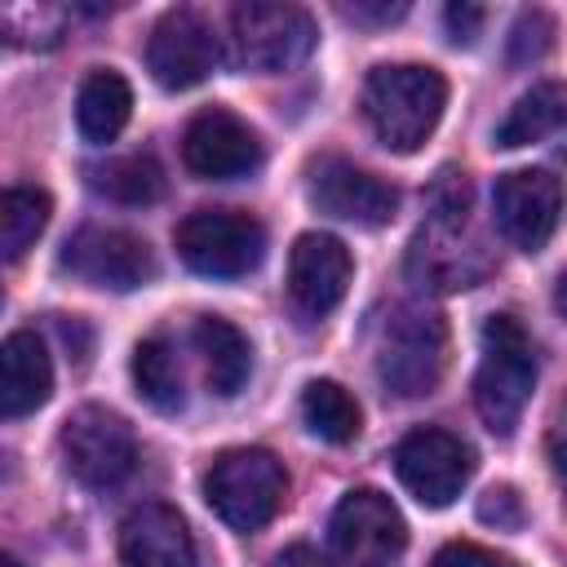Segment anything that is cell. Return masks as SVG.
Returning <instances> with one entry per match:
<instances>
[{
	"instance_id": "obj_1",
	"label": "cell",
	"mask_w": 567,
	"mask_h": 567,
	"mask_svg": "<svg viewBox=\"0 0 567 567\" xmlns=\"http://www.w3.org/2000/svg\"><path fill=\"white\" fill-rule=\"evenodd\" d=\"M447 106V80L421 62H385L363 80V115L377 142L394 155H412L439 128Z\"/></svg>"
},
{
	"instance_id": "obj_2",
	"label": "cell",
	"mask_w": 567,
	"mask_h": 567,
	"mask_svg": "<svg viewBox=\"0 0 567 567\" xmlns=\"http://www.w3.org/2000/svg\"><path fill=\"white\" fill-rule=\"evenodd\" d=\"M536 390V354L514 315H492L483 323V359L474 372V408L496 439H509Z\"/></svg>"
},
{
	"instance_id": "obj_3",
	"label": "cell",
	"mask_w": 567,
	"mask_h": 567,
	"mask_svg": "<svg viewBox=\"0 0 567 567\" xmlns=\"http://www.w3.org/2000/svg\"><path fill=\"white\" fill-rule=\"evenodd\" d=\"M284 496H288L284 461L266 447H230L204 474L208 509L235 532L266 527L284 509Z\"/></svg>"
},
{
	"instance_id": "obj_4",
	"label": "cell",
	"mask_w": 567,
	"mask_h": 567,
	"mask_svg": "<svg viewBox=\"0 0 567 567\" xmlns=\"http://www.w3.org/2000/svg\"><path fill=\"white\" fill-rule=\"evenodd\" d=\"M447 368V328L425 306H403L385 319L377 346V377L399 399H421Z\"/></svg>"
},
{
	"instance_id": "obj_5",
	"label": "cell",
	"mask_w": 567,
	"mask_h": 567,
	"mask_svg": "<svg viewBox=\"0 0 567 567\" xmlns=\"http://www.w3.org/2000/svg\"><path fill=\"white\" fill-rule=\"evenodd\" d=\"M177 257L208 279H239L261 266L266 257V230L257 217L239 208H195L173 230Z\"/></svg>"
},
{
	"instance_id": "obj_6",
	"label": "cell",
	"mask_w": 567,
	"mask_h": 567,
	"mask_svg": "<svg viewBox=\"0 0 567 567\" xmlns=\"http://www.w3.org/2000/svg\"><path fill=\"white\" fill-rule=\"evenodd\" d=\"M230 31H235V58L261 75L292 71L315 49V18L301 4L248 0L230 13Z\"/></svg>"
},
{
	"instance_id": "obj_7",
	"label": "cell",
	"mask_w": 567,
	"mask_h": 567,
	"mask_svg": "<svg viewBox=\"0 0 567 567\" xmlns=\"http://www.w3.org/2000/svg\"><path fill=\"white\" fill-rule=\"evenodd\" d=\"M328 545L337 567H385L408 545V523L399 505L377 487H354L341 496L328 523Z\"/></svg>"
},
{
	"instance_id": "obj_8",
	"label": "cell",
	"mask_w": 567,
	"mask_h": 567,
	"mask_svg": "<svg viewBox=\"0 0 567 567\" xmlns=\"http://www.w3.org/2000/svg\"><path fill=\"white\" fill-rule=\"evenodd\" d=\"M58 452L62 465L75 483L84 487H115L120 478H128L133 461H137V443L124 416H115L111 408H75L62 421L58 434Z\"/></svg>"
},
{
	"instance_id": "obj_9",
	"label": "cell",
	"mask_w": 567,
	"mask_h": 567,
	"mask_svg": "<svg viewBox=\"0 0 567 567\" xmlns=\"http://www.w3.org/2000/svg\"><path fill=\"white\" fill-rule=\"evenodd\" d=\"M58 266L89 284V288H111V292H133L155 275V257L146 239L120 226H84L66 239Z\"/></svg>"
},
{
	"instance_id": "obj_10",
	"label": "cell",
	"mask_w": 567,
	"mask_h": 567,
	"mask_svg": "<svg viewBox=\"0 0 567 567\" xmlns=\"http://www.w3.org/2000/svg\"><path fill=\"white\" fill-rule=\"evenodd\" d=\"M394 474H399V483H403L421 505L443 509V505H452V501L461 496V487L470 483V474H474V452H470L456 434L425 425V430H412V434L399 439V447H394Z\"/></svg>"
},
{
	"instance_id": "obj_11",
	"label": "cell",
	"mask_w": 567,
	"mask_h": 567,
	"mask_svg": "<svg viewBox=\"0 0 567 567\" xmlns=\"http://www.w3.org/2000/svg\"><path fill=\"white\" fill-rule=\"evenodd\" d=\"M492 213L501 235L518 248V252H540L563 217V186L554 173L545 168H514L501 173L492 186Z\"/></svg>"
},
{
	"instance_id": "obj_12",
	"label": "cell",
	"mask_w": 567,
	"mask_h": 567,
	"mask_svg": "<svg viewBox=\"0 0 567 567\" xmlns=\"http://www.w3.org/2000/svg\"><path fill=\"white\" fill-rule=\"evenodd\" d=\"M306 195L319 213L350 221V226H385L399 213V190L390 182H381L377 173L341 159V155H323L310 164L306 173Z\"/></svg>"
},
{
	"instance_id": "obj_13",
	"label": "cell",
	"mask_w": 567,
	"mask_h": 567,
	"mask_svg": "<svg viewBox=\"0 0 567 567\" xmlns=\"http://www.w3.org/2000/svg\"><path fill=\"white\" fill-rule=\"evenodd\" d=\"M217 62H221L217 31L195 9H168L146 40V66H151L155 84L173 89V93L204 84Z\"/></svg>"
},
{
	"instance_id": "obj_14",
	"label": "cell",
	"mask_w": 567,
	"mask_h": 567,
	"mask_svg": "<svg viewBox=\"0 0 567 567\" xmlns=\"http://www.w3.org/2000/svg\"><path fill=\"white\" fill-rule=\"evenodd\" d=\"M182 159L195 177H208V182L248 177L261 164V137L235 111L204 106L199 115H190L182 133Z\"/></svg>"
},
{
	"instance_id": "obj_15",
	"label": "cell",
	"mask_w": 567,
	"mask_h": 567,
	"mask_svg": "<svg viewBox=\"0 0 567 567\" xmlns=\"http://www.w3.org/2000/svg\"><path fill=\"white\" fill-rule=\"evenodd\" d=\"M350 275H354V261L346 252V244L337 235H319V230H306L297 235L292 252H288V297H292V310L301 319H323L341 306L346 288H350Z\"/></svg>"
},
{
	"instance_id": "obj_16",
	"label": "cell",
	"mask_w": 567,
	"mask_h": 567,
	"mask_svg": "<svg viewBox=\"0 0 567 567\" xmlns=\"http://www.w3.org/2000/svg\"><path fill=\"white\" fill-rule=\"evenodd\" d=\"M124 567H199L195 536L173 505H142L120 527Z\"/></svg>"
},
{
	"instance_id": "obj_17",
	"label": "cell",
	"mask_w": 567,
	"mask_h": 567,
	"mask_svg": "<svg viewBox=\"0 0 567 567\" xmlns=\"http://www.w3.org/2000/svg\"><path fill=\"white\" fill-rule=\"evenodd\" d=\"M53 394V363L35 332L18 328L0 346V412L9 421L35 412Z\"/></svg>"
},
{
	"instance_id": "obj_18",
	"label": "cell",
	"mask_w": 567,
	"mask_h": 567,
	"mask_svg": "<svg viewBox=\"0 0 567 567\" xmlns=\"http://www.w3.org/2000/svg\"><path fill=\"white\" fill-rule=\"evenodd\" d=\"M128 111H133V89L120 71H89L80 80V93H75V128L84 142L93 146H106L120 137V128L128 124Z\"/></svg>"
},
{
	"instance_id": "obj_19",
	"label": "cell",
	"mask_w": 567,
	"mask_h": 567,
	"mask_svg": "<svg viewBox=\"0 0 567 567\" xmlns=\"http://www.w3.org/2000/svg\"><path fill=\"white\" fill-rule=\"evenodd\" d=\"M195 346L204 354V377H208V390L230 399L244 390L248 372H252V350H248V337L221 319V315H204L195 323Z\"/></svg>"
},
{
	"instance_id": "obj_20",
	"label": "cell",
	"mask_w": 567,
	"mask_h": 567,
	"mask_svg": "<svg viewBox=\"0 0 567 567\" xmlns=\"http://www.w3.org/2000/svg\"><path fill=\"white\" fill-rule=\"evenodd\" d=\"M558 128H567V84L563 80H540L505 111V120L496 124V146L514 151V146L540 142Z\"/></svg>"
},
{
	"instance_id": "obj_21",
	"label": "cell",
	"mask_w": 567,
	"mask_h": 567,
	"mask_svg": "<svg viewBox=\"0 0 567 567\" xmlns=\"http://www.w3.org/2000/svg\"><path fill=\"white\" fill-rule=\"evenodd\" d=\"M133 385L155 412H177L186 403L182 363H177V350L168 337H146L133 350Z\"/></svg>"
},
{
	"instance_id": "obj_22",
	"label": "cell",
	"mask_w": 567,
	"mask_h": 567,
	"mask_svg": "<svg viewBox=\"0 0 567 567\" xmlns=\"http://www.w3.org/2000/svg\"><path fill=\"white\" fill-rule=\"evenodd\" d=\"M93 190L115 204H155L164 195V168L155 155L133 151V155H120L93 168Z\"/></svg>"
},
{
	"instance_id": "obj_23",
	"label": "cell",
	"mask_w": 567,
	"mask_h": 567,
	"mask_svg": "<svg viewBox=\"0 0 567 567\" xmlns=\"http://www.w3.org/2000/svg\"><path fill=\"white\" fill-rule=\"evenodd\" d=\"M301 421L323 443H350L363 425V412L337 381H310L301 390Z\"/></svg>"
},
{
	"instance_id": "obj_24",
	"label": "cell",
	"mask_w": 567,
	"mask_h": 567,
	"mask_svg": "<svg viewBox=\"0 0 567 567\" xmlns=\"http://www.w3.org/2000/svg\"><path fill=\"white\" fill-rule=\"evenodd\" d=\"M49 195L40 186H9L0 199V252L4 261H18L49 226Z\"/></svg>"
},
{
	"instance_id": "obj_25",
	"label": "cell",
	"mask_w": 567,
	"mask_h": 567,
	"mask_svg": "<svg viewBox=\"0 0 567 567\" xmlns=\"http://www.w3.org/2000/svg\"><path fill=\"white\" fill-rule=\"evenodd\" d=\"M549 35H554V18L545 9H523L509 27V62L523 66V62H536L545 58L549 49Z\"/></svg>"
},
{
	"instance_id": "obj_26",
	"label": "cell",
	"mask_w": 567,
	"mask_h": 567,
	"mask_svg": "<svg viewBox=\"0 0 567 567\" xmlns=\"http://www.w3.org/2000/svg\"><path fill=\"white\" fill-rule=\"evenodd\" d=\"M478 518H483V523H492V527H505V532L523 527L527 509H523V496H518V487H509V483H501V487H487V492L478 496Z\"/></svg>"
},
{
	"instance_id": "obj_27",
	"label": "cell",
	"mask_w": 567,
	"mask_h": 567,
	"mask_svg": "<svg viewBox=\"0 0 567 567\" xmlns=\"http://www.w3.org/2000/svg\"><path fill=\"white\" fill-rule=\"evenodd\" d=\"M430 567H514V563L505 554H496V549L474 545V540H452L430 558Z\"/></svg>"
},
{
	"instance_id": "obj_28",
	"label": "cell",
	"mask_w": 567,
	"mask_h": 567,
	"mask_svg": "<svg viewBox=\"0 0 567 567\" xmlns=\"http://www.w3.org/2000/svg\"><path fill=\"white\" fill-rule=\"evenodd\" d=\"M443 22H447L452 44H474V35L483 27V9L478 4H447L443 9Z\"/></svg>"
},
{
	"instance_id": "obj_29",
	"label": "cell",
	"mask_w": 567,
	"mask_h": 567,
	"mask_svg": "<svg viewBox=\"0 0 567 567\" xmlns=\"http://www.w3.org/2000/svg\"><path fill=\"white\" fill-rule=\"evenodd\" d=\"M350 22H394L408 13V4H346L341 9Z\"/></svg>"
},
{
	"instance_id": "obj_30",
	"label": "cell",
	"mask_w": 567,
	"mask_h": 567,
	"mask_svg": "<svg viewBox=\"0 0 567 567\" xmlns=\"http://www.w3.org/2000/svg\"><path fill=\"white\" fill-rule=\"evenodd\" d=\"M275 567H328L310 545H288L279 558H275Z\"/></svg>"
},
{
	"instance_id": "obj_31",
	"label": "cell",
	"mask_w": 567,
	"mask_h": 567,
	"mask_svg": "<svg viewBox=\"0 0 567 567\" xmlns=\"http://www.w3.org/2000/svg\"><path fill=\"white\" fill-rule=\"evenodd\" d=\"M554 310L567 319V270L558 275V284H554Z\"/></svg>"
},
{
	"instance_id": "obj_32",
	"label": "cell",
	"mask_w": 567,
	"mask_h": 567,
	"mask_svg": "<svg viewBox=\"0 0 567 567\" xmlns=\"http://www.w3.org/2000/svg\"><path fill=\"white\" fill-rule=\"evenodd\" d=\"M0 567H22V563H18L13 554H4V558H0Z\"/></svg>"
}]
</instances>
